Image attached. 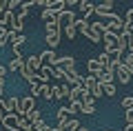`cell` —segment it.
Returning a JSON list of instances; mask_svg holds the SVG:
<instances>
[{"mask_svg":"<svg viewBox=\"0 0 133 131\" xmlns=\"http://www.w3.org/2000/svg\"><path fill=\"white\" fill-rule=\"evenodd\" d=\"M60 31H62V20L56 24H44V40H47L49 49H56L60 45Z\"/></svg>","mask_w":133,"mask_h":131,"instance_id":"6da1fadb","label":"cell"},{"mask_svg":"<svg viewBox=\"0 0 133 131\" xmlns=\"http://www.w3.org/2000/svg\"><path fill=\"white\" fill-rule=\"evenodd\" d=\"M95 16H98V18H107V22L120 18V16L113 14V0H104V2L95 5Z\"/></svg>","mask_w":133,"mask_h":131,"instance_id":"7a4b0ae2","label":"cell"},{"mask_svg":"<svg viewBox=\"0 0 133 131\" xmlns=\"http://www.w3.org/2000/svg\"><path fill=\"white\" fill-rule=\"evenodd\" d=\"M31 111H36V98H31V96H24V98H20V107H18V118H27Z\"/></svg>","mask_w":133,"mask_h":131,"instance_id":"3957f363","label":"cell"},{"mask_svg":"<svg viewBox=\"0 0 133 131\" xmlns=\"http://www.w3.org/2000/svg\"><path fill=\"white\" fill-rule=\"evenodd\" d=\"M24 67H27L33 76H38L40 69L44 67V65H42V58H40V53H31V56L27 58V65H24Z\"/></svg>","mask_w":133,"mask_h":131,"instance_id":"277c9868","label":"cell"},{"mask_svg":"<svg viewBox=\"0 0 133 131\" xmlns=\"http://www.w3.org/2000/svg\"><path fill=\"white\" fill-rule=\"evenodd\" d=\"M18 122H20V118H18V113H7L5 118H2V129L5 131H16L18 129Z\"/></svg>","mask_w":133,"mask_h":131,"instance_id":"5b68a950","label":"cell"},{"mask_svg":"<svg viewBox=\"0 0 133 131\" xmlns=\"http://www.w3.org/2000/svg\"><path fill=\"white\" fill-rule=\"evenodd\" d=\"M24 18L27 16H22V14H14L11 16V22H9V29L14 33H22V29H24Z\"/></svg>","mask_w":133,"mask_h":131,"instance_id":"8992f818","label":"cell"},{"mask_svg":"<svg viewBox=\"0 0 133 131\" xmlns=\"http://www.w3.org/2000/svg\"><path fill=\"white\" fill-rule=\"evenodd\" d=\"M115 76H118V82H120V84H129V82H131V76H133V73L127 69V65L122 62V65L118 67V71H115Z\"/></svg>","mask_w":133,"mask_h":131,"instance_id":"52a82bcc","label":"cell"},{"mask_svg":"<svg viewBox=\"0 0 133 131\" xmlns=\"http://www.w3.org/2000/svg\"><path fill=\"white\" fill-rule=\"evenodd\" d=\"M80 18H89V16L91 14H95V5H93V2H91V0H80Z\"/></svg>","mask_w":133,"mask_h":131,"instance_id":"ba28073f","label":"cell"},{"mask_svg":"<svg viewBox=\"0 0 133 131\" xmlns=\"http://www.w3.org/2000/svg\"><path fill=\"white\" fill-rule=\"evenodd\" d=\"M24 65H27V60H24L22 56H14L9 60V65H7V69H9V71H22Z\"/></svg>","mask_w":133,"mask_h":131,"instance_id":"9c48e42d","label":"cell"},{"mask_svg":"<svg viewBox=\"0 0 133 131\" xmlns=\"http://www.w3.org/2000/svg\"><path fill=\"white\" fill-rule=\"evenodd\" d=\"M29 96L31 98H38V96H42V82L38 80V76L29 82Z\"/></svg>","mask_w":133,"mask_h":131,"instance_id":"30bf717a","label":"cell"},{"mask_svg":"<svg viewBox=\"0 0 133 131\" xmlns=\"http://www.w3.org/2000/svg\"><path fill=\"white\" fill-rule=\"evenodd\" d=\"M58 67H62L64 71L76 69V58H73V56H60V58H58Z\"/></svg>","mask_w":133,"mask_h":131,"instance_id":"8fae6325","label":"cell"},{"mask_svg":"<svg viewBox=\"0 0 133 131\" xmlns=\"http://www.w3.org/2000/svg\"><path fill=\"white\" fill-rule=\"evenodd\" d=\"M87 71H89L91 76H95V78H98V76H100V71H104V69L100 67L98 58H89V60H87Z\"/></svg>","mask_w":133,"mask_h":131,"instance_id":"7c38bea8","label":"cell"},{"mask_svg":"<svg viewBox=\"0 0 133 131\" xmlns=\"http://www.w3.org/2000/svg\"><path fill=\"white\" fill-rule=\"evenodd\" d=\"M69 93H71V87H69L66 82L56 84V100H64V98H69Z\"/></svg>","mask_w":133,"mask_h":131,"instance_id":"4fadbf2b","label":"cell"},{"mask_svg":"<svg viewBox=\"0 0 133 131\" xmlns=\"http://www.w3.org/2000/svg\"><path fill=\"white\" fill-rule=\"evenodd\" d=\"M111 60H113V56L107 53V51H102V53L98 56V62H100V67H102L104 71H111Z\"/></svg>","mask_w":133,"mask_h":131,"instance_id":"5bb4252c","label":"cell"},{"mask_svg":"<svg viewBox=\"0 0 133 131\" xmlns=\"http://www.w3.org/2000/svg\"><path fill=\"white\" fill-rule=\"evenodd\" d=\"M40 18L44 20V24H56L58 20H60V16H58V14H53L51 9H44L42 14H40Z\"/></svg>","mask_w":133,"mask_h":131,"instance_id":"9a60e30c","label":"cell"},{"mask_svg":"<svg viewBox=\"0 0 133 131\" xmlns=\"http://www.w3.org/2000/svg\"><path fill=\"white\" fill-rule=\"evenodd\" d=\"M113 80H115V73L113 71H100V76H98V82L104 87V84H113Z\"/></svg>","mask_w":133,"mask_h":131,"instance_id":"2e32d148","label":"cell"},{"mask_svg":"<svg viewBox=\"0 0 133 131\" xmlns=\"http://www.w3.org/2000/svg\"><path fill=\"white\" fill-rule=\"evenodd\" d=\"M20 107V98L18 96H11V98H7V113H16Z\"/></svg>","mask_w":133,"mask_h":131,"instance_id":"e0dca14e","label":"cell"},{"mask_svg":"<svg viewBox=\"0 0 133 131\" xmlns=\"http://www.w3.org/2000/svg\"><path fill=\"white\" fill-rule=\"evenodd\" d=\"M62 31H64V36L69 40H76L78 38V27L76 24H62Z\"/></svg>","mask_w":133,"mask_h":131,"instance_id":"ac0fdd59","label":"cell"},{"mask_svg":"<svg viewBox=\"0 0 133 131\" xmlns=\"http://www.w3.org/2000/svg\"><path fill=\"white\" fill-rule=\"evenodd\" d=\"M60 20H62V24H76V20H78V16L73 14L71 9H66L64 14L60 16Z\"/></svg>","mask_w":133,"mask_h":131,"instance_id":"d6986e66","label":"cell"},{"mask_svg":"<svg viewBox=\"0 0 133 131\" xmlns=\"http://www.w3.org/2000/svg\"><path fill=\"white\" fill-rule=\"evenodd\" d=\"M42 98L44 100H53V98H56V87H51V84H42Z\"/></svg>","mask_w":133,"mask_h":131,"instance_id":"ffe728a7","label":"cell"},{"mask_svg":"<svg viewBox=\"0 0 133 131\" xmlns=\"http://www.w3.org/2000/svg\"><path fill=\"white\" fill-rule=\"evenodd\" d=\"M80 111L87 113V116H93V113H95V100H93V102H84L80 107Z\"/></svg>","mask_w":133,"mask_h":131,"instance_id":"44dd1931","label":"cell"},{"mask_svg":"<svg viewBox=\"0 0 133 131\" xmlns=\"http://www.w3.org/2000/svg\"><path fill=\"white\" fill-rule=\"evenodd\" d=\"M33 5H36V0H24L22 5H20V14H22V16H27L29 11H31V7H33Z\"/></svg>","mask_w":133,"mask_h":131,"instance_id":"7402d4cb","label":"cell"},{"mask_svg":"<svg viewBox=\"0 0 133 131\" xmlns=\"http://www.w3.org/2000/svg\"><path fill=\"white\" fill-rule=\"evenodd\" d=\"M27 120L31 122V124H36V122H40V120H42V113H40V109H36V111H31V113L27 116Z\"/></svg>","mask_w":133,"mask_h":131,"instance_id":"603a6c76","label":"cell"},{"mask_svg":"<svg viewBox=\"0 0 133 131\" xmlns=\"http://www.w3.org/2000/svg\"><path fill=\"white\" fill-rule=\"evenodd\" d=\"M51 76H53L56 80H62V82H64V69H62V67H53Z\"/></svg>","mask_w":133,"mask_h":131,"instance_id":"cb8c5ba5","label":"cell"},{"mask_svg":"<svg viewBox=\"0 0 133 131\" xmlns=\"http://www.w3.org/2000/svg\"><path fill=\"white\" fill-rule=\"evenodd\" d=\"M122 62L127 65V69H129V71L133 73V53H131V51H129L127 56H124V60H122Z\"/></svg>","mask_w":133,"mask_h":131,"instance_id":"d4e9b609","label":"cell"},{"mask_svg":"<svg viewBox=\"0 0 133 131\" xmlns=\"http://www.w3.org/2000/svg\"><path fill=\"white\" fill-rule=\"evenodd\" d=\"M80 107H82V104H71V102H69V107H64V109H66L69 116H76V113L80 111Z\"/></svg>","mask_w":133,"mask_h":131,"instance_id":"484cf974","label":"cell"},{"mask_svg":"<svg viewBox=\"0 0 133 131\" xmlns=\"http://www.w3.org/2000/svg\"><path fill=\"white\" fill-rule=\"evenodd\" d=\"M122 107L127 109V111H131V109H133V96H127V98L122 100Z\"/></svg>","mask_w":133,"mask_h":131,"instance_id":"4316f807","label":"cell"},{"mask_svg":"<svg viewBox=\"0 0 133 131\" xmlns=\"http://www.w3.org/2000/svg\"><path fill=\"white\" fill-rule=\"evenodd\" d=\"M9 11V0H0V16H5Z\"/></svg>","mask_w":133,"mask_h":131,"instance_id":"83f0119b","label":"cell"},{"mask_svg":"<svg viewBox=\"0 0 133 131\" xmlns=\"http://www.w3.org/2000/svg\"><path fill=\"white\" fill-rule=\"evenodd\" d=\"M104 93L107 96H115V84H104Z\"/></svg>","mask_w":133,"mask_h":131,"instance_id":"f1b7e54d","label":"cell"},{"mask_svg":"<svg viewBox=\"0 0 133 131\" xmlns=\"http://www.w3.org/2000/svg\"><path fill=\"white\" fill-rule=\"evenodd\" d=\"M20 5H22L20 0H9V11H14L16 7H20Z\"/></svg>","mask_w":133,"mask_h":131,"instance_id":"f546056e","label":"cell"},{"mask_svg":"<svg viewBox=\"0 0 133 131\" xmlns=\"http://www.w3.org/2000/svg\"><path fill=\"white\" fill-rule=\"evenodd\" d=\"M124 22L133 24V9H129V11H127V18H124Z\"/></svg>","mask_w":133,"mask_h":131,"instance_id":"4dcf8cb0","label":"cell"},{"mask_svg":"<svg viewBox=\"0 0 133 131\" xmlns=\"http://www.w3.org/2000/svg\"><path fill=\"white\" fill-rule=\"evenodd\" d=\"M0 27H5V29H9V20H7L5 16H0Z\"/></svg>","mask_w":133,"mask_h":131,"instance_id":"1f68e13d","label":"cell"},{"mask_svg":"<svg viewBox=\"0 0 133 131\" xmlns=\"http://www.w3.org/2000/svg\"><path fill=\"white\" fill-rule=\"evenodd\" d=\"M0 111L7 116V100H2V98H0Z\"/></svg>","mask_w":133,"mask_h":131,"instance_id":"d6a6232c","label":"cell"},{"mask_svg":"<svg viewBox=\"0 0 133 131\" xmlns=\"http://www.w3.org/2000/svg\"><path fill=\"white\" fill-rule=\"evenodd\" d=\"M7 71H9V69H7L5 65H0V78H5V76H7Z\"/></svg>","mask_w":133,"mask_h":131,"instance_id":"836d02e7","label":"cell"},{"mask_svg":"<svg viewBox=\"0 0 133 131\" xmlns=\"http://www.w3.org/2000/svg\"><path fill=\"white\" fill-rule=\"evenodd\" d=\"M5 84H7L5 78H0V96H2V91H5Z\"/></svg>","mask_w":133,"mask_h":131,"instance_id":"e575fe53","label":"cell"},{"mask_svg":"<svg viewBox=\"0 0 133 131\" xmlns=\"http://www.w3.org/2000/svg\"><path fill=\"white\" fill-rule=\"evenodd\" d=\"M47 131H62V129H60L58 124H49V129H47Z\"/></svg>","mask_w":133,"mask_h":131,"instance_id":"d590c367","label":"cell"},{"mask_svg":"<svg viewBox=\"0 0 133 131\" xmlns=\"http://www.w3.org/2000/svg\"><path fill=\"white\" fill-rule=\"evenodd\" d=\"M129 51L133 53V38H129Z\"/></svg>","mask_w":133,"mask_h":131,"instance_id":"8d00e7d4","label":"cell"},{"mask_svg":"<svg viewBox=\"0 0 133 131\" xmlns=\"http://www.w3.org/2000/svg\"><path fill=\"white\" fill-rule=\"evenodd\" d=\"M2 118H5V113H2V111H0V122H2Z\"/></svg>","mask_w":133,"mask_h":131,"instance_id":"74e56055","label":"cell"},{"mask_svg":"<svg viewBox=\"0 0 133 131\" xmlns=\"http://www.w3.org/2000/svg\"><path fill=\"white\" fill-rule=\"evenodd\" d=\"M0 131H5V129H0Z\"/></svg>","mask_w":133,"mask_h":131,"instance_id":"f35d334b","label":"cell"},{"mask_svg":"<svg viewBox=\"0 0 133 131\" xmlns=\"http://www.w3.org/2000/svg\"><path fill=\"white\" fill-rule=\"evenodd\" d=\"M107 131H109V129H107Z\"/></svg>","mask_w":133,"mask_h":131,"instance_id":"ab89813d","label":"cell"}]
</instances>
